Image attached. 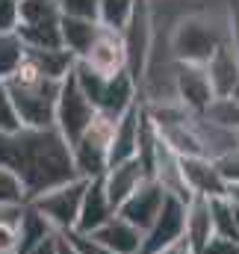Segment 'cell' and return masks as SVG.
<instances>
[{
    "label": "cell",
    "instance_id": "1",
    "mask_svg": "<svg viewBox=\"0 0 239 254\" xmlns=\"http://www.w3.org/2000/svg\"><path fill=\"white\" fill-rule=\"evenodd\" d=\"M0 166H9L21 178L27 201L77 178L71 166V148L62 142L54 127L0 136Z\"/></svg>",
    "mask_w": 239,
    "mask_h": 254
},
{
    "label": "cell",
    "instance_id": "2",
    "mask_svg": "<svg viewBox=\"0 0 239 254\" xmlns=\"http://www.w3.org/2000/svg\"><path fill=\"white\" fill-rule=\"evenodd\" d=\"M231 39L228 33V12L210 15V12H183L172 21L169 30V54L175 63L207 65V60Z\"/></svg>",
    "mask_w": 239,
    "mask_h": 254
},
{
    "label": "cell",
    "instance_id": "3",
    "mask_svg": "<svg viewBox=\"0 0 239 254\" xmlns=\"http://www.w3.org/2000/svg\"><path fill=\"white\" fill-rule=\"evenodd\" d=\"M3 83L9 89V98H12V107L18 113L21 130H51L54 127V107H57L60 83L42 77L27 60Z\"/></svg>",
    "mask_w": 239,
    "mask_h": 254
},
{
    "label": "cell",
    "instance_id": "4",
    "mask_svg": "<svg viewBox=\"0 0 239 254\" xmlns=\"http://www.w3.org/2000/svg\"><path fill=\"white\" fill-rule=\"evenodd\" d=\"M116 119L98 113L89 130L71 145V166L80 181H98L110 169V136Z\"/></svg>",
    "mask_w": 239,
    "mask_h": 254
},
{
    "label": "cell",
    "instance_id": "5",
    "mask_svg": "<svg viewBox=\"0 0 239 254\" xmlns=\"http://www.w3.org/2000/svg\"><path fill=\"white\" fill-rule=\"evenodd\" d=\"M98 110L86 101V95L77 89L74 77L68 74L60 83V92H57V107H54V130L62 136V142L71 148L86 130L95 122Z\"/></svg>",
    "mask_w": 239,
    "mask_h": 254
},
{
    "label": "cell",
    "instance_id": "6",
    "mask_svg": "<svg viewBox=\"0 0 239 254\" xmlns=\"http://www.w3.org/2000/svg\"><path fill=\"white\" fill-rule=\"evenodd\" d=\"M89 181H68V184H60L54 190L42 192V195H33L27 204L42 213L48 219V225L57 231V234H65L77 225V213H80V201H83V190H86Z\"/></svg>",
    "mask_w": 239,
    "mask_h": 254
},
{
    "label": "cell",
    "instance_id": "7",
    "mask_svg": "<svg viewBox=\"0 0 239 254\" xmlns=\"http://www.w3.org/2000/svg\"><path fill=\"white\" fill-rule=\"evenodd\" d=\"M183 216H186V204L166 195L157 219L151 222V228L142 234V249L139 254H163L166 249H172L175 243L183 240Z\"/></svg>",
    "mask_w": 239,
    "mask_h": 254
},
{
    "label": "cell",
    "instance_id": "8",
    "mask_svg": "<svg viewBox=\"0 0 239 254\" xmlns=\"http://www.w3.org/2000/svg\"><path fill=\"white\" fill-rule=\"evenodd\" d=\"M175 98H178V104L186 113L204 116V110H207L210 101L216 98L204 65L175 63Z\"/></svg>",
    "mask_w": 239,
    "mask_h": 254
},
{
    "label": "cell",
    "instance_id": "9",
    "mask_svg": "<svg viewBox=\"0 0 239 254\" xmlns=\"http://www.w3.org/2000/svg\"><path fill=\"white\" fill-rule=\"evenodd\" d=\"M163 201H166V192L163 187L154 181V178H148V181H142L139 184V190L133 192L127 201H121V207L116 210V216H121L124 222H130L136 231H148L151 228V222L157 219V213H160V207H163Z\"/></svg>",
    "mask_w": 239,
    "mask_h": 254
},
{
    "label": "cell",
    "instance_id": "10",
    "mask_svg": "<svg viewBox=\"0 0 239 254\" xmlns=\"http://www.w3.org/2000/svg\"><path fill=\"white\" fill-rule=\"evenodd\" d=\"M77 63H86L95 74H101V77H116L121 71H127V54H124V39H121V33L101 27L95 45H92L89 54H86L83 60H77Z\"/></svg>",
    "mask_w": 239,
    "mask_h": 254
},
{
    "label": "cell",
    "instance_id": "11",
    "mask_svg": "<svg viewBox=\"0 0 239 254\" xmlns=\"http://www.w3.org/2000/svg\"><path fill=\"white\" fill-rule=\"evenodd\" d=\"M113 216H116V207L110 204L101 178H98V181H89L86 190H83V201H80V213H77V225H74V231L95 234V231H98L101 225H107Z\"/></svg>",
    "mask_w": 239,
    "mask_h": 254
},
{
    "label": "cell",
    "instance_id": "12",
    "mask_svg": "<svg viewBox=\"0 0 239 254\" xmlns=\"http://www.w3.org/2000/svg\"><path fill=\"white\" fill-rule=\"evenodd\" d=\"M180 175H183V184L192 195H201V198L225 195V184H222L210 157H183L180 160Z\"/></svg>",
    "mask_w": 239,
    "mask_h": 254
},
{
    "label": "cell",
    "instance_id": "13",
    "mask_svg": "<svg viewBox=\"0 0 239 254\" xmlns=\"http://www.w3.org/2000/svg\"><path fill=\"white\" fill-rule=\"evenodd\" d=\"M142 181H148V175H145V169L139 166V160L116 163V166H110V169L104 172V178H101L104 192H107V198H110V204H113L116 210L121 207V201H127L133 192L139 190Z\"/></svg>",
    "mask_w": 239,
    "mask_h": 254
},
{
    "label": "cell",
    "instance_id": "14",
    "mask_svg": "<svg viewBox=\"0 0 239 254\" xmlns=\"http://www.w3.org/2000/svg\"><path fill=\"white\" fill-rule=\"evenodd\" d=\"M213 237V219H210V204L201 195H192L186 204V216H183V240L189 246V254H198L207 240Z\"/></svg>",
    "mask_w": 239,
    "mask_h": 254
},
{
    "label": "cell",
    "instance_id": "15",
    "mask_svg": "<svg viewBox=\"0 0 239 254\" xmlns=\"http://www.w3.org/2000/svg\"><path fill=\"white\" fill-rule=\"evenodd\" d=\"M204 68H207V77H210V86H213L216 98H219V95H231L234 83L239 80V54L234 51L231 39L207 60Z\"/></svg>",
    "mask_w": 239,
    "mask_h": 254
},
{
    "label": "cell",
    "instance_id": "16",
    "mask_svg": "<svg viewBox=\"0 0 239 254\" xmlns=\"http://www.w3.org/2000/svg\"><path fill=\"white\" fill-rule=\"evenodd\" d=\"M95 240L110 254H139L142 249V231H136L121 216H113L107 225H101L95 231Z\"/></svg>",
    "mask_w": 239,
    "mask_h": 254
},
{
    "label": "cell",
    "instance_id": "17",
    "mask_svg": "<svg viewBox=\"0 0 239 254\" xmlns=\"http://www.w3.org/2000/svg\"><path fill=\"white\" fill-rule=\"evenodd\" d=\"M101 33V24L98 21H83V18H60V45L74 57V60H83L89 54V48L95 45Z\"/></svg>",
    "mask_w": 239,
    "mask_h": 254
},
{
    "label": "cell",
    "instance_id": "18",
    "mask_svg": "<svg viewBox=\"0 0 239 254\" xmlns=\"http://www.w3.org/2000/svg\"><path fill=\"white\" fill-rule=\"evenodd\" d=\"M27 63L33 65L42 77H48L54 83H62L71 74V68H74L77 60L65 48H45V51H30L27 48Z\"/></svg>",
    "mask_w": 239,
    "mask_h": 254
},
{
    "label": "cell",
    "instance_id": "19",
    "mask_svg": "<svg viewBox=\"0 0 239 254\" xmlns=\"http://www.w3.org/2000/svg\"><path fill=\"white\" fill-rule=\"evenodd\" d=\"M15 231H18V252H15V254H27L33 246H39L45 237L57 234V231L48 225V219H45L42 213H36L30 204H24V207H21L18 222H15Z\"/></svg>",
    "mask_w": 239,
    "mask_h": 254
},
{
    "label": "cell",
    "instance_id": "20",
    "mask_svg": "<svg viewBox=\"0 0 239 254\" xmlns=\"http://www.w3.org/2000/svg\"><path fill=\"white\" fill-rule=\"evenodd\" d=\"M60 6L57 0H21L18 3V27L15 30H45L60 27Z\"/></svg>",
    "mask_w": 239,
    "mask_h": 254
},
{
    "label": "cell",
    "instance_id": "21",
    "mask_svg": "<svg viewBox=\"0 0 239 254\" xmlns=\"http://www.w3.org/2000/svg\"><path fill=\"white\" fill-rule=\"evenodd\" d=\"M204 119L213 127L225 130V133H239V101L231 95H219L210 101V107L204 110Z\"/></svg>",
    "mask_w": 239,
    "mask_h": 254
},
{
    "label": "cell",
    "instance_id": "22",
    "mask_svg": "<svg viewBox=\"0 0 239 254\" xmlns=\"http://www.w3.org/2000/svg\"><path fill=\"white\" fill-rule=\"evenodd\" d=\"M133 9H136V0H101L98 3V24L121 33L127 27V21L133 18Z\"/></svg>",
    "mask_w": 239,
    "mask_h": 254
},
{
    "label": "cell",
    "instance_id": "23",
    "mask_svg": "<svg viewBox=\"0 0 239 254\" xmlns=\"http://www.w3.org/2000/svg\"><path fill=\"white\" fill-rule=\"evenodd\" d=\"M27 60V48L18 33H0V80L12 77Z\"/></svg>",
    "mask_w": 239,
    "mask_h": 254
},
{
    "label": "cell",
    "instance_id": "24",
    "mask_svg": "<svg viewBox=\"0 0 239 254\" xmlns=\"http://www.w3.org/2000/svg\"><path fill=\"white\" fill-rule=\"evenodd\" d=\"M210 204V219H213V234L225 237V240H237V228H234V204L228 201V195L219 198H207ZM239 243V240H237Z\"/></svg>",
    "mask_w": 239,
    "mask_h": 254
},
{
    "label": "cell",
    "instance_id": "25",
    "mask_svg": "<svg viewBox=\"0 0 239 254\" xmlns=\"http://www.w3.org/2000/svg\"><path fill=\"white\" fill-rule=\"evenodd\" d=\"M24 204H27V190H24L21 178L9 166H0V210H12V207H24Z\"/></svg>",
    "mask_w": 239,
    "mask_h": 254
},
{
    "label": "cell",
    "instance_id": "26",
    "mask_svg": "<svg viewBox=\"0 0 239 254\" xmlns=\"http://www.w3.org/2000/svg\"><path fill=\"white\" fill-rule=\"evenodd\" d=\"M62 243L71 249L74 254H110L98 240H95V234H83V231H65V234H60Z\"/></svg>",
    "mask_w": 239,
    "mask_h": 254
},
{
    "label": "cell",
    "instance_id": "27",
    "mask_svg": "<svg viewBox=\"0 0 239 254\" xmlns=\"http://www.w3.org/2000/svg\"><path fill=\"white\" fill-rule=\"evenodd\" d=\"M213 166H216V172H219L225 190L234 187V184H239V145L231 148V151H225V154H219V157H213Z\"/></svg>",
    "mask_w": 239,
    "mask_h": 254
},
{
    "label": "cell",
    "instance_id": "28",
    "mask_svg": "<svg viewBox=\"0 0 239 254\" xmlns=\"http://www.w3.org/2000/svg\"><path fill=\"white\" fill-rule=\"evenodd\" d=\"M21 130V122H18V113L12 107V98H9V89L6 83L0 80V136H12Z\"/></svg>",
    "mask_w": 239,
    "mask_h": 254
},
{
    "label": "cell",
    "instance_id": "29",
    "mask_svg": "<svg viewBox=\"0 0 239 254\" xmlns=\"http://www.w3.org/2000/svg\"><path fill=\"white\" fill-rule=\"evenodd\" d=\"M98 3L101 0H57L60 15H65V18H83V21H98Z\"/></svg>",
    "mask_w": 239,
    "mask_h": 254
},
{
    "label": "cell",
    "instance_id": "30",
    "mask_svg": "<svg viewBox=\"0 0 239 254\" xmlns=\"http://www.w3.org/2000/svg\"><path fill=\"white\" fill-rule=\"evenodd\" d=\"M18 213H21V207H18L15 213H9V216L0 219V254H15L18 252V231H15Z\"/></svg>",
    "mask_w": 239,
    "mask_h": 254
},
{
    "label": "cell",
    "instance_id": "31",
    "mask_svg": "<svg viewBox=\"0 0 239 254\" xmlns=\"http://www.w3.org/2000/svg\"><path fill=\"white\" fill-rule=\"evenodd\" d=\"M18 3L21 0H0V33H15V27H18Z\"/></svg>",
    "mask_w": 239,
    "mask_h": 254
},
{
    "label": "cell",
    "instance_id": "32",
    "mask_svg": "<svg viewBox=\"0 0 239 254\" xmlns=\"http://www.w3.org/2000/svg\"><path fill=\"white\" fill-rule=\"evenodd\" d=\"M198 254H239V243L237 240H225V237H210L207 246L201 249Z\"/></svg>",
    "mask_w": 239,
    "mask_h": 254
},
{
    "label": "cell",
    "instance_id": "33",
    "mask_svg": "<svg viewBox=\"0 0 239 254\" xmlns=\"http://www.w3.org/2000/svg\"><path fill=\"white\" fill-rule=\"evenodd\" d=\"M27 254H60V234H51V237H45L39 246H33Z\"/></svg>",
    "mask_w": 239,
    "mask_h": 254
},
{
    "label": "cell",
    "instance_id": "34",
    "mask_svg": "<svg viewBox=\"0 0 239 254\" xmlns=\"http://www.w3.org/2000/svg\"><path fill=\"white\" fill-rule=\"evenodd\" d=\"M228 33H231V45L239 54V9L228 6Z\"/></svg>",
    "mask_w": 239,
    "mask_h": 254
},
{
    "label": "cell",
    "instance_id": "35",
    "mask_svg": "<svg viewBox=\"0 0 239 254\" xmlns=\"http://www.w3.org/2000/svg\"><path fill=\"white\" fill-rule=\"evenodd\" d=\"M225 195L231 198V204H237V207H239V184H234V187H228V190H225Z\"/></svg>",
    "mask_w": 239,
    "mask_h": 254
},
{
    "label": "cell",
    "instance_id": "36",
    "mask_svg": "<svg viewBox=\"0 0 239 254\" xmlns=\"http://www.w3.org/2000/svg\"><path fill=\"white\" fill-rule=\"evenodd\" d=\"M60 254H74L68 246H65V243H62V237H60Z\"/></svg>",
    "mask_w": 239,
    "mask_h": 254
},
{
    "label": "cell",
    "instance_id": "37",
    "mask_svg": "<svg viewBox=\"0 0 239 254\" xmlns=\"http://www.w3.org/2000/svg\"><path fill=\"white\" fill-rule=\"evenodd\" d=\"M231 98H237V101H239V80L234 83V89H231Z\"/></svg>",
    "mask_w": 239,
    "mask_h": 254
},
{
    "label": "cell",
    "instance_id": "38",
    "mask_svg": "<svg viewBox=\"0 0 239 254\" xmlns=\"http://www.w3.org/2000/svg\"><path fill=\"white\" fill-rule=\"evenodd\" d=\"M228 6H234V9H239V0H231V3H228Z\"/></svg>",
    "mask_w": 239,
    "mask_h": 254
},
{
    "label": "cell",
    "instance_id": "39",
    "mask_svg": "<svg viewBox=\"0 0 239 254\" xmlns=\"http://www.w3.org/2000/svg\"><path fill=\"white\" fill-rule=\"evenodd\" d=\"M237 145H239V133H237Z\"/></svg>",
    "mask_w": 239,
    "mask_h": 254
}]
</instances>
